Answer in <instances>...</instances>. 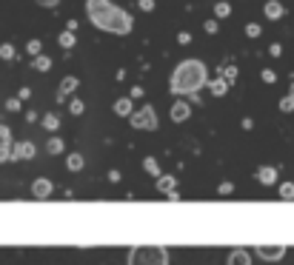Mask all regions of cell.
Segmentation results:
<instances>
[{"mask_svg":"<svg viewBox=\"0 0 294 265\" xmlns=\"http://www.w3.org/2000/svg\"><path fill=\"white\" fill-rule=\"evenodd\" d=\"M143 168L151 174V177H160V174H163V171H160V163L154 157H143Z\"/></svg>","mask_w":294,"mask_h":265,"instance_id":"18","label":"cell"},{"mask_svg":"<svg viewBox=\"0 0 294 265\" xmlns=\"http://www.w3.org/2000/svg\"><path fill=\"white\" fill-rule=\"evenodd\" d=\"M206 86H208V69L200 57L180 60L177 69L169 77V92L174 97H180V94H200V89Z\"/></svg>","mask_w":294,"mask_h":265,"instance_id":"2","label":"cell"},{"mask_svg":"<svg viewBox=\"0 0 294 265\" xmlns=\"http://www.w3.org/2000/svg\"><path fill=\"white\" fill-rule=\"evenodd\" d=\"M131 111H135V103H131V97H120V100H115V114H117V117H126V120H129Z\"/></svg>","mask_w":294,"mask_h":265,"instance_id":"13","label":"cell"},{"mask_svg":"<svg viewBox=\"0 0 294 265\" xmlns=\"http://www.w3.org/2000/svg\"><path fill=\"white\" fill-rule=\"evenodd\" d=\"M63 140H60V137H49V143H46V151H49V154H63Z\"/></svg>","mask_w":294,"mask_h":265,"instance_id":"19","label":"cell"},{"mask_svg":"<svg viewBox=\"0 0 294 265\" xmlns=\"http://www.w3.org/2000/svg\"><path fill=\"white\" fill-rule=\"evenodd\" d=\"M260 80H263V83H269V86H272L274 80H277V74H274L272 69H263V72H260Z\"/></svg>","mask_w":294,"mask_h":265,"instance_id":"30","label":"cell"},{"mask_svg":"<svg viewBox=\"0 0 294 265\" xmlns=\"http://www.w3.org/2000/svg\"><path fill=\"white\" fill-rule=\"evenodd\" d=\"M269 54H272V57H280V54H283V46H280V43H272V46H269Z\"/></svg>","mask_w":294,"mask_h":265,"instance_id":"34","label":"cell"},{"mask_svg":"<svg viewBox=\"0 0 294 265\" xmlns=\"http://www.w3.org/2000/svg\"><path fill=\"white\" fill-rule=\"evenodd\" d=\"M263 15L269 17V20H280V17L286 15V9H283V3H280V0H269V3L263 6Z\"/></svg>","mask_w":294,"mask_h":265,"instance_id":"11","label":"cell"},{"mask_svg":"<svg viewBox=\"0 0 294 265\" xmlns=\"http://www.w3.org/2000/svg\"><path fill=\"white\" fill-rule=\"evenodd\" d=\"M12 160V140H0V163Z\"/></svg>","mask_w":294,"mask_h":265,"instance_id":"22","label":"cell"},{"mask_svg":"<svg viewBox=\"0 0 294 265\" xmlns=\"http://www.w3.org/2000/svg\"><path fill=\"white\" fill-rule=\"evenodd\" d=\"M37 154V149H35V143H12V160H32Z\"/></svg>","mask_w":294,"mask_h":265,"instance_id":"6","label":"cell"},{"mask_svg":"<svg viewBox=\"0 0 294 265\" xmlns=\"http://www.w3.org/2000/svg\"><path fill=\"white\" fill-rule=\"evenodd\" d=\"M260 32H263L260 23H246V35H249V37H260Z\"/></svg>","mask_w":294,"mask_h":265,"instance_id":"29","label":"cell"},{"mask_svg":"<svg viewBox=\"0 0 294 265\" xmlns=\"http://www.w3.org/2000/svg\"><path fill=\"white\" fill-rule=\"evenodd\" d=\"M6 108H9V111H20V100H17V97H9Z\"/></svg>","mask_w":294,"mask_h":265,"instance_id":"33","label":"cell"},{"mask_svg":"<svg viewBox=\"0 0 294 265\" xmlns=\"http://www.w3.org/2000/svg\"><path fill=\"white\" fill-rule=\"evenodd\" d=\"M83 165H86L83 154H69V157H66V168H69V171H80Z\"/></svg>","mask_w":294,"mask_h":265,"instance_id":"16","label":"cell"},{"mask_svg":"<svg viewBox=\"0 0 294 265\" xmlns=\"http://www.w3.org/2000/svg\"><path fill=\"white\" fill-rule=\"evenodd\" d=\"M0 140H12V131H9V126H0Z\"/></svg>","mask_w":294,"mask_h":265,"instance_id":"39","label":"cell"},{"mask_svg":"<svg viewBox=\"0 0 294 265\" xmlns=\"http://www.w3.org/2000/svg\"><path fill=\"white\" fill-rule=\"evenodd\" d=\"M257 257L265 259V262H277V259L286 257V245H257Z\"/></svg>","mask_w":294,"mask_h":265,"instance_id":"5","label":"cell"},{"mask_svg":"<svg viewBox=\"0 0 294 265\" xmlns=\"http://www.w3.org/2000/svg\"><path fill=\"white\" fill-rule=\"evenodd\" d=\"M288 94H291V97H294V83H291V86H288Z\"/></svg>","mask_w":294,"mask_h":265,"instance_id":"42","label":"cell"},{"mask_svg":"<svg viewBox=\"0 0 294 265\" xmlns=\"http://www.w3.org/2000/svg\"><path fill=\"white\" fill-rule=\"evenodd\" d=\"M189 114H192V106H189V103H183V100H174L172 108H169V117H172L174 123L189 120Z\"/></svg>","mask_w":294,"mask_h":265,"instance_id":"7","label":"cell"},{"mask_svg":"<svg viewBox=\"0 0 294 265\" xmlns=\"http://www.w3.org/2000/svg\"><path fill=\"white\" fill-rule=\"evenodd\" d=\"M129 123H131V129H140V131H154V129L160 126L157 111H154V106H151V103L135 108V111L129 114Z\"/></svg>","mask_w":294,"mask_h":265,"instance_id":"4","label":"cell"},{"mask_svg":"<svg viewBox=\"0 0 294 265\" xmlns=\"http://www.w3.org/2000/svg\"><path fill=\"white\" fill-rule=\"evenodd\" d=\"M15 46L12 43H0V60H15Z\"/></svg>","mask_w":294,"mask_h":265,"instance_id":"23","label":"cell"},{"mask_svg":"<svg viewBox=\"0 0 294 265\" xmlns=\"http://www.w3.org/2000/svg\"><path fill=\"white\" fill-rule=\"evenodd\" d=\"M43 129L46 131H58L60 129V117L58 114H46L43 117Z\"/></svg>","mask_w":294,"mask_h":265,"instance_id":"21","label":"cell"},{"mask_svg":"<svg viewBox=\"0 0 294 265\" xmlns=\"http://www.w3.org/2000/svg\"><path fill=\"white\" fill-rule=\"evenodd\" d=\"M60 46H63V49H72L74 46V32H60Z\"/></svg>","mask_w":294,"mask_h":265,"instance_id":"24","label":"cell"},{"mask_svg":"<svg viewBox=\"0 0 294 265\" xmlns=\"http://www.w3.org/2000/svg\"><path fill=\"white\" fill-rule=\"evenodd\" d=\"M208 89H211V94H215V97H226V94H229V80H226V77L208 80Z\"/></svg>","mask_w":294,"mask_h":265,"instance_id":"15","label":"cell"},{"mask_svg":"<svg viewBox=\"0 0 294 265\" xmlns=\"http://www.w3.org/2000/svg\"><path fill=\"white\" fill-rule=\"evenodd\" d=\"M32 97V89H20V92H17V100H29Z\"/></svg>","mask_w":294,"mask_h":265,"instance_id":"38","label":"cell"},{"mask_svg":"<svg viewBox=\"0 0 294 265\" xmlns=\"http://www.w3.org/2000/svg\"><path fill=\"white\" fill-rule=\"evenodd\" d=\"M60 0H37V6H43V9H55Z\"/></svg>","mask_w":294,"mask_h":265,"instance_id":"37","label":"cell"},{"mask_svg":"<svg viewBox=\"0 0 294 265\" xmlns=\"http://www.w3.org/2000/svg\"><path fill=\"white\" fill-rule=\"evenodd\" d=\"M226 265H251V254L246 248H234L226 259Z\"/></svg>","mask_w":294,"mask_h":265,"instance_id":"12","label":"cell"},{"mask_svg":"<svg viewBox=\"0 0 294 265\" xmlns=\"http://www.w3.org/2000/svg\"><path fill=\"white\" fill-rule=\"evenodd\" d=\"M177 40H180V46H189V43H192V35H189V32H180Z\"/></svg>","mask_w":294,"mask_h":265,"instance_id":"36","label":"cell"},{"mask_svg":"<svg viewBox=\"0 0 294 265\" xmlns=\"http://www.w3.org/2000/svg\"><path fill=\"white\" fill-rule=\"evenodd\" d=\"M129 265H169V251L163 245H135L129 251Z\"/></svg>","mask_w":294,"mask_h":265,"instance_id":"3","label":"cell"},{"mask_svg":"<svg viewBox=\"0 0 294 265\" xmlns=\"http://www.w3.org/2000/svg\"><path fill=\"white\" fill-rule=\"evenodd\" d=\"M77 86H80V80L74 77V74H69V77H63V80H60V89H58V100L63 103L66 97H69V94H72V92H74V89H77Z\"/></svg>","mask_w":294,"mask_h":265,"instance_id":"9","label":"cell"},{"mask_svg":"<svg viewBox=\"0 0 294 265\" xmlns=\"http://www.w3.org/2000/svg\"><path fill=\"white\" fill-rule=\"evenodd\" d=\"M32 66H35L37 72H49V69H51V60L46 57V54H37V57L32 60Z\"/></svg>","mask_w":294,"mask_h":265,"instance_id":"20","label":"cell"},{"mask_svg":"<svg viewBox=\"0 0 294 265\" xmlns=\"http://www.w3.org/2000/svg\"><path fill=\"white\" fill-rule=\"evenodd\" d=\"M229 15H231V6L226 3V0H217V3H215V17H217V20H226Z\"/></svg>","mask_w":294,"mask_h":265,"instance_id":"17","label":"cell"},{"mask_svg":"<svg viewBox=\"0 0 294 265\" xmlns=\"http://www.w3.org/2000/svg\"><path fill=\"white\" fill-rule=\"evenodd\" d=\"M231 188H234V186H231V183H223V186L217 188V191H220V194H231Z\"/></svg>","mask_w":294,"mask_h":265,"instance_id":"40","label":"cell"},{"mask_svg":"<svg viewBox=\"0 0 294 265\" xmlns=\"http://www.w3.org/2000/svg\"><path fill=\"white\" fill-rule=\"evenodd\" d=\"M280 197L283 200H294V183H283L280 186Z\"/></svg>","mask_w":294,"mask_h":265,"instance_id":"27","label":"cell"},{"mask_svg":"<svg viewBox=\"0 0 294 265\" xmlns=\"http://www.w3.org/2000/svg\"><path fill=\"white\" fill-rule=\"evenodd\" d=\"M86 15L100 32L112 35H129L135 29V20L126 9L115 6L112 0H86Z\"/></svg>","mask_w":294,"mask_h":265,"instance_id":"1","label":"cell"},{"mask_svg":"<svg viewBox=\"0 0 294 265\" xmlns=\"http://www.w3.org/2000/svg\"><path fill=\"white\" fill-rule=\"evenodd\" d=\"M140 12H154V0H137Z\"/></svg>","mask_w":294,"mask_h":265,"instance_id":"32","label":"cell"},{"mask_svg":"<svg viewBox=\"0 0 294 265\" xmlns=\"http://www.w3.org/2000/svg\"><path fill=\"white\" fill-rule=\"evenodd\" d=\"M51 191H55V186H51V180H46V177H37L35 183H32V194H35L37 200H46Z\"/></svg>","mask_w":294,"mask_h":265,"instance_id":"8","label":"cell"},{"mask_svg":"<svg viewBox=\"0 0 294 265\" xmlns=\"http://www.w3.org/2000/svg\"><path fill=\"white\" fill-rule=\"evenodd\" d=\"M223 74H226L229 83H231V80H237V69H234V66H226V72H223Z\"/></svg>","mask_w":294,"mask_h":265,"instance_id":"35","label":"cell"},{"mask_svg":"<svg viewBox=\"0 0 294 265\" xmlns=\"http://www.w3.org/2000/svg\"><path fill=\"white\" fill-rule=\"evenodd\" d=\"M157 188H160L163 194L177 191V177H172V174H160V177H157Z\"/></svg>","mask_w":294,"mask_h":265,"instance_id":"14","label":"cell"},{"mask_svg":"<svg viewBox=\"0 0 294 265\" xmlns=\"http://www.w3.org/2000/svg\"><path fill=\"white\" fill-rule=\"evenodd\" d=\"M254 177H257V183H263V186H274V183H277V168H274V165H260Z\"/></svg>","mask_w":294,"mask_h":265,"instance_id":"10","label":"cell"},{"mask_svg":"<svg viewBox=\"0 0 294 265\" xmlns=\"http://www.w3.org/2000/svg\"><path fill=\"white\" fill-rule=\"evenodd\" d=\"M129 97H131V100H135V97H143V89H140V86H135V89H131V94H129Z\"/></svg>","mask_w":294,"mask_h":265,"instance_id":"41","label":"cell"},{"mask_svg":"<svg viewBox=\"0 0 294 265\" xmlns=\"http://www.w3.org/2000/svg\"><path fill=\"white\" fill-rule=\"evenodd\" d=\"M280 111H283V114H291V111H294V97H291V94H286V97L280 100Z\"/></svg>","mask_w":294,"mask_h":265,"instance_id":"25","label":"cell"},{"mask_svg":"<svg viewBox=\"0 0 294 265\" xmlns=\"http://www.w3.org/2000/svg\"><path fill=\"white\" fill-rule=\"evenodd\" d=\"M83 108H86V103H83V100H77V97H74V100L69 103V111H72L74 117H77V114H83Z\"/></svg>","mask_w":294,"mask_h":265,"instance_id":"28","label":"cell"},{"mask_svg":"<svg viewBox=\"0 0 294 265\" xmlns=\"http://www.w3.org/2000/svg\"><path fill=\"white\" fill-rule=\"evenodd\" d=\"M26 51H29L32 57H37V54H43V43H40V40H29V43H26Z\"/></svg>","mask_w":294,"mask_h":265,"instance_id":"26","label":"cell"},{"mask_svg":"<svg viewBox=\"0 0 294 265\" xmlns=\"http://www.w3.org/2000/svg\"><path fill=\"white\" fill-rule=\"evenodd\" d=\"M203 29H206L208 35H217V29H220V23H217V20H206V23H203Z\"/></svg>","mask_w":294,"mask_h":265,"instance_id":"31","label":"cell"}]
</instances>
